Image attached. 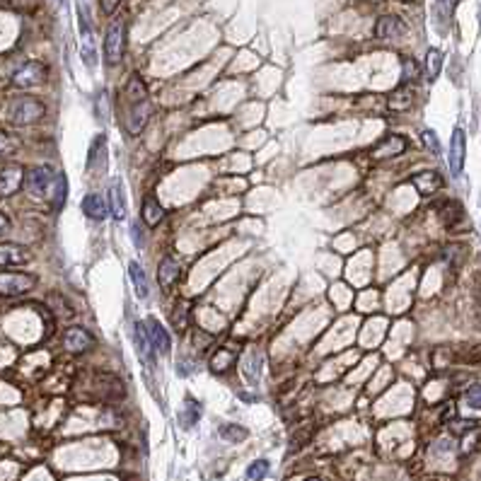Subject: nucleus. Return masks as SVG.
<instances>
[{
	"label": "nucleus",
	"mask_w": 481,
	"mask_h": 481,
	"mask_svg": "<svg viewBox=\"0 0 481 481\" xmlns=\"http://www.w3.org/2000/svg\"><path fill=\"white\" fill-rule=\"evenodd\" d=\"M44 114H47L44 102H39L34 97H20L10 104V121L15 126H29V123L41 121Z\"/></svg>",
	"instance_id": "f257e3e1"
},
{
	"label": "nucleus",
	"mask_w": 481,
	"mask_h": 481,
	"mask_svg": "<svg viewBox=\"0 0 481 481\" xmlns=\"http://www.w3.org/2000/svg\"><path fill=\"white\" fill-rule=\"evenodd\" d=\"M123 22H114L112 27L107 29V36H104V61L109 66H119L123 61Z\"/></svg>",
	"instance_id": "f03ea898"
},
{
	"label": "nucleus",
	"mask_w": 481,
	"mask_h": 481,
	"mask_svg": "<svg viewBox=\"0 0 481 481\" xmlns=\"http://www.w3.org/2000/svg\"><path fill=\"white\" fill-rule=\"evenodd\" d=\"M47 77H49V71H47L44 63L29 61V63H25L20 71H15V75H12V85L22 87V90H29V87L44 85Z\"/></svg>",
	"instance_id": "7ed1b4c3"
},
{
	"label": "nucleus",
	"mask_w": 481,
	"mask_h": 481,
	"mask_svg": "<svg viewBox=\"0 0 481 481\" xmlns=\"http://www.w3.org/2000/svg\"><path fill=\"white\" fill-rule=\"evenodd\" d=\"M36 278L32 273H12L5 271L0 273V295L12 297V295H25L34 288Z\"/></svg>",
	"instance_id": "20e7f679"
},
{
	"label": "nucleus",
	"mask_w": 481,
	"mask_h": 481,
	"mask_svg": "<svg viewBox=\"0 0 481 481\" xmlns=\"http://www.w3.org/2000/svg\"><path fill=\"white\" fill-rule=\"evenodd\" d=\"M51 184H53V167L51 164H41V167H34L29 174H27V189H29V194H34V196H44Z\"/></svg>",
	"instance_id": "39448f33"
},
{
	"label": "nucleus",
	"mask_w": 481,
	"mask_h": 481,
	"mask_svg": "<svg viewBox=\"0 0 481 481\" xmlns=\"http://www.w3.org/2000/svg\"><path fill=\"white\" fill-rule=\"evenodd\" d=\"M465 155H467V136L462 128H455L450 138V153H447V162H450V172L460 174L465 167Z\"/></svg>",
	"instance_id": "423d86ee"
},
{
	"label": "nucleus",
	"mask_w": 481,
	"mask_h": 481,
	"mask_svg": "<svg viewBox=\"0 0 481 481\" xmlns=\"http://www.w3.org/2000/svg\"><path fill=\"white\" fill-rule=\"evenodd\" d=\"M150 114H153V107H150L148 99H140V102H134L131 109H128V119H126V128L131 136H138L143 131V126L148 123Z\"/></svg>",
	"instance_id": "0eeeda50"
},
{
	"label": "nucleus",
	"mask_w": 481,
	"mask_h": 481,
	"mask_svg": "<svg viewBox=\"0 0 481 481\" xmlns=\"http://www.w3.org/2000/svg\"><path fill=\"white\" fill-rule=\"evenodd\" d=\"M25 182V167L22 164H8L0 169V196H12Z\"/></svg>",
	"instance_id": "6e6552de"
},
{
	"label": "nucleus",
	"mask_w": 481,
	"mask_h": 481,
	"mask_svg": "<svg viewBox=\"0 0 481 481\" xmlns=\"http://www.w3.org/2000/svg\"><path fill=\"white\" fill-rule=\"evenodd\" d=\"M32 259V251L22 245H0V269H15L25 267Z\"/></svg>",
	"instance_id": "1a4fd4ad"
},
{
	"label": "nucleus",
	"mask_w": 481,
	"mask_h": 481,
	"mask_svg": "<svg viewBox=\"0 0 481 481\" xmlns=\"http://www.w3.org/2000/svg\"><path fill=\"white\" fill-rule=\"evenodd\" d=\"M411 184L416 186V191H419L421 196H433L435 191L443 189V177L435 172V169H423V172L411 177Z\"/></svg>",
	"instance_id": "9d476101"
},
{
	"label": "nucleus",
	"mask_w": 481,
	"mask_h": 481,
	"mask_svg": "<svg viewBox=\"0 0 481 481\" xmlns=\"http://www.w3.org/2000/svg\"><path fill=\"white\" fill-rule=\"evenodd\" d=\"M406 32V25L395 15H384L375 22V36L378 39H397Z\"/></svg>",
	"instance_id": "9b49d317"
},
{
	"label": "nucleus",
	"mask_w": 481,
	"mask_h": 481,
	"mask_svg": "<svg viewBox=\"0 0 481 481\" xmlns=\"http://www.w3.org/2000/svg\"><path fill=\"white\" fill-rule=\"evenodd\" d=\"M63 346H66V351H71V354H85L87 348L92 346V336H90L85 329L71 327L66 332V336H63Z\"/></svg>",
	"instance_id": "f8f14e48"
},
{
	"label": "nucleus",
	"mask_w": 481,
	"mask_h": 481,
	"mask_svg": "<svg viewBox=\"0 0 481 481\" xmlns=\"http://www.w3.org/2000/svg\"><path fill=\"white\" fill-rule=\"evenodd\" d=\"M404 150H406V138H402V136H387L382 143H378V148H373V158L375 160L397 158Z\"/></svg>",
	"instance_id": "ddd939ff"
},
{
	"label": "nucleus",
	"mask_w": 481,
	"mask_h": 481,
	"mask_svg": "<svg viewBox=\"0 0 481 481\" xmlns=\"http://www.w3.org/2000/svg\"><path fill=\"white\" fill-rule=\"evenodd\" d=\"M136 351H138L140 360L143 363H155V346L150 341V334H148V327L145 324H136Z\"/></svg>",
	"instance_id": "4468645a"
},
{
	"label": "nucleus",
	"mask_w": 481,
	"mask_h": 481,
	"mask_svg": "<svg viewBox=\"0 0 481 481\" xmlns=\"http://www.w3.org/2000/svg\"><path fill=\"white\" fill-rule=\"evenodd\" d=\"M261 368H264V351H261V348H249V354L242 360V375H245L249 382H256Z\"/></svg>",
	"instance_id": "2eb2a0df"
},
{
	"label": "nucleus",
	"mask_w": 481,
	"mask_h": 481,
	"mask_svg": "<svg viewBox=\"0 0 481 481\" xmlns=\"http://www.w3.org/2000/svg\"><path fill=\"white\" fill-rule=\"evenodd\" d=\"M411 104H414V90L406 85L392 90L387 97V107L392 109V112H406V109H411Z\"/></svg>",
	"instance_id": "dca6fc26"
},
{
	"label": "nucleus",
	"mask_w": 481,
	"mask_h": 481,
	"mask_svg": "<svg viewBox=\"0 0 481 481\" xmlns=\"http://www.w3.org/2000/svg\"><path fill=\"white\" fill-rule=\"evenodd\" d=\"M82 213H85L90 221H104V218H107V204H104L102 196L87 194L85 199H82Z\"/></svg>",
	"instance_id": "f3484780"
},
{
	"label": "nucleus",
	"mask_w": 481,
	"mask_h": 481,
	"mask_svg": "<svg viewBox=\"0 0 481 481\" xmlns=\"http://www.w3.org/2000/svg\"><path fill=\"white\" fill-rule=\"evenodd\" d=\"M162 218H164V208L160 206V201L153 194H148L143 201V223L148 227H155L162 223Z\"/></svg>",
	"instance_id": "a211bd4d"
},
{
	"label": "nucleus",
	"mask_w": 481,
	"mask_h": 481,
	"mask_svg": "<svg viewBox=\"0 0 481 481\" xmlns=\"http://www.w3.org/2000/svg\"><path fill=\"white\" fill-rule=\"evenodd\" d=\"M128 276H131V281H134L136 295H138L140 300H148V297H150L148 276H145V271H143V269H140L138 261H131V264H128Z\"/></svg>",
	"instance_id": "6ab92c4d"
},
{
	"label": "nucleus",
	"mask_w": 481,
	"mask_h": 481,
	"mask_svg": "<svg viewBox=\"0 0 481 481\" xmlns=\"http://www.w3.org/2000/svg\"><path fill=\"white\" fill-rule=\"evenodd\" d=\"M177 276H180V264H177L172 256H164L158 267V283L167 291V288L177 281Z\"/></svg>",
	"instance_id": "aec40b11"
},
{
	"label": "nucleus",
	"mask_w": 481,
	"mask_h": 481,
	"mask_svg": "<svg viewBox=\"0 0 481 481\" xmlns=\"http://www.w3.org/2000/svg\"><path fill=\"white\" fill-rule=\"evenodd\" d=\"M148 334H150L153 346L158 348L160 354H169V346H172V343H169V334L158 319H148Z\"/></svg>",
	"instance_id": "412c9836"
},
{
	"label": "nucleus",
	"mask_w": 481,
	"mask_h": 481,
	"mask_svg": "<svg viewBox=\"0 0 481 481\" xmlns=\"http://www.w3.org/2000/svg\"><path fill=\"white\" fill-rule=\"evenodd\" d=\"M109 210H112L114 221H123V218H126L123 191H121V182H119V180H114L112 186H109Z\"/></svg>",
	"instance_id": "4be33fe9"
},
{
	"label": "nucleus",
	"mask_w": 481,
	"mask_h": 481,
	"mask_svg": "<svg viewBox=\"0 0 481 481\" xmlns=\"http://www.w3.org/2000/svg\"><path fill=\"white\" fill-rule=\"evenodd\" d=\"M232 365H235V354H232L230 348H221L218 354L210 358V370L218 375L227 373V370H232Z\"/></svg>",
	"instance_id": "5701e85b"
},
{
	"label": "nucleus",
	"mask_w": 481,
	"mask_h": 481,
	"mask_svg": "<svg viewBox=\"0 0 481 481\" xmlns=\"http://www.w3.org/2000/svg\"><path fill=\"white\" fill-rule=\"evenodd\" d=\"M438 215H441V221L450 227V225H457V221L465 218V208H462V204H457V201H447V204H443V208L438 210Z\"/></svg>",
	"instance_id": "b1692460"
},
{
	"label": "nucleus",
	"mask_w": 481,
	"mask_h": 481,
	"mask_svg": "<svg viewBox=\"0 0 481 481\" xmlns=\"http://www.w3.org/2000/svg\"><path fill=\"white\" fill-rule=\"evenodd\" d=\"M441 71H443V51L441 49H428V53H426V77L433 82L435 77L441 75Z\"/></svg>",
	"instance_id": "393cba45"
},
{
	"label": "nucleus",
	"mask_w": 481,
	"mask_h": 481,
	"mask_svg": "<svg viewBox=\"0 0 481 481\" xmlns=\"http://www.w3.org/2000/svg\"><path fill=\"white\" fill-rule=\"evenodd\" d=\"M104 158H107V138L99 134L90 148V155H87V167H97L99 162H104Z\"/></svg>",
	"instance_id": "a878e982"
},
{
	"label": "nucleus",
	"mask_w": 481,
	"mask_h": 481,
	"mask_svg": "<svg viewBox=\"0 0 481 481\" xmlns=\"http://www.w3.org/2000/svg\"><path fill=\"white\" fill-rule=\"evenodd\" d=\"M51 206L56 210H61L63 208V204H66V191H68V186H66V177L63 174H58L56 177V182L51 184Z\"/></svg>",
	"instance_id": "bb28decb"
},
{
	"label": "nucleus",
	"mask_w": 481,
	"mask_h": 481,
	"mask_svg": "<svg viewBox=\"0 0 481 481\" xmlns=\"http://www.w3.org/2000/svg\"><path fill=\"white\" fill-rule=\"evenodd\" d=\"M82 61H85V66H90V68L97 66V53H95L92 32H87V34H82Z\"/></svg>",
	"instance_id": "cd10ccee"
},
{
	"label": "nucleus",
	"mask_w": 481,
	"mask_h": 481,
	"mask_svg": "<svg viewBox=\"0 0 481 481\" xmlns=\"http://www.w3.org/2000/svg\"><path fill=\"white\" fill-rule=\"evenodd\" d=\"M189 312H191L189 302H180L177 310L172 312V322H174V327L180 329V332H184V329L189 327Z\"/></svg>",
	"instance_id": "c85d7f7f"
},
{
	"label": "nucleus",
	"mask_w": 481,
	"mask_h": 481,
	"mask_svg": "<svg viewBox=\"0 0 481 481\" xmlns=\"http://www.w3.org/2000/svg\"><path fill=\"white\" fill-rule=\"evenodd\" d=\"M126 95H131V102H140V99H148V90H145V85L140 82L138 75L131 77V82H128V87H126Z\"/></svg>",
	"instance_id": "c756f323"
},
{
	"label": "nucleus",
	"mask_w": 481,
	"mask_h": 481,
	"mask_svg": "<svg viewBox=\"0 0 481 481\" xmlns=\"http://www.w3.org/2000/svg\"><path fill=\"white\" fill-rule=\"evenodd\" d=\"M221 435L225 438V441H230V443H242L247 438V430L242 428V426L225 423V426H221Z\"/></svg>",
	"instance_id": "7c9ffc66"
},
{
	"label": "nucleus",
	"mask_w": 481,
	"mask_h": 481,
	"mask_svg": "<svg viewBox=\"0 0 481 481\" xmlns=\"http://www.w3.org/2000/svg\"><path fill=\"white\" fill-rule=\"evenodd\" d=\"M17 148H20V140H17V136L0 131V158H5V155L15 153Z\"/></svg>",
	"instance_id": "2f4dec72"
},
{
	"label": "nucleus",
	"mask_w": 481,
	"mask_h": 481,
	"mask_svg": "<svg viewBox=\"0 0 481 481\" xmlns=\"http://www.w3.org/2000/svg\"><path fill=\"white\" fill-rule=\"evenodd\" d=\"M53 310H56V314L58 317H63V319H71L73 317V308L68 305L66 300H63L61 295H51V302H49Z\"/></svg>",
	"instance_id": "473e14b6"
},
{
	"label": "nucleus",
	"mask_w": 481,
	"mask_h": 481,
	"mask_svg": "<svg viewBox=\"0 0 481 481\" xmlns=\"http://www.w3.org/2000/svg\"><path fill=\"white\" fill-rule=\"evenodd\" d=\"M450 12H452V3H450V0H435V17H438L443 25H447V20H450Z\"/></svg>",
	"instance_id": "72a5a7b5"
},
{
	"label": "nucleus",
	"mask_w": 481,
	"mask_h": 481,
	"mask_svg": "<svg viewBox=\"0 0 481 481\" xmlns=\"http://www.w3.org/2000/svg\"><path fill=\"white\" fill-rule=\"evenodd\" d=\"M421 140L426 143V148L430 150V153H441V140H438V136H435V131H430V128H426L423 134H421Z\"/></svg>",
	"instance_id": "f704fd0d"
},
{
	"label": "nucleus",
	"mask_w": 481,
	"mask_h": 481,
	"mask_svg": "<svg viewBox=\"0 0 481 481\" xmlns=\"http://www.w3.org/2000/svg\"><path fill=\"white\" fill-rule=\"evenodd\" d=\"M267 471H269V462L267 460H256L254 465L247 469V476H249L251 481H256V479H261V476H267Z\"/></svg>",
	"instance_id": "c9c22d12"
},
{
	"label": "nucleus",
	"mask_w": 481,
	"mask_h": 481,
	"mask_svg": "<svg viewBox=\"0 0 481 481\" xmlns=\"http://www.w3.org/2000/svg\"><path fill=\"white\" fill-rule=\"evenodd\" d=\"M465 399L471 409H481V384H471V387L467 389Z\"/></svg>",
	"instance_id": "e433bc0d"
},
{
	"label": "nucleus",
	"mask_w": 481,
	"mask_h": 481,
	"mask_svg": "<svg viewBox=\"0 0 481 481\" xmlns=\"http://www.w3.org/2000/svg\"><path fill=\"white\" fill-rule=\"evenodd\" d=\"M199 414H201V409H199V404L196 402H186V411H184V426L189 428V426H194L196 421H199Z\"/></svg>",
	"instance_id": "4c0bfd02"
},
{
	"label": "nucleus",
	"mask_w": 481,
	"mask_h": 481,
	"mask_svg": "<svg viewBox=\"0 0 481 481\" xmlns=\"http://www.w3.org/2000/svg\"><path fill=\"white\" fill-rule=\"evenodd\" d=\"M107 99H109L107 92H99V95H97V109H95V114H97L99 121H107V116H109V112H107Z\"/></svg>",
	"instance_id": "58836bf2"
},
{
	"label": "nucleus",
	"mask_w": 481,
	"mask_h": 481,
	"mask_svg": "<svg viewBox=\"0 0 481 481\" xmlns=\"http://www.w3.org/2000/svg\"><path fill=\"white\" fill-rule=\"evenodd\" d=\"M474 426H479L476 421H452L450 428L455 430V433H467V430H471Z\"/></svg>",
	"instance_id": "ea45409f"
},
{
	"label": "nucleus",
	"mask_w": 481,
	"mask_h": 481,
	"mask_svg": "<svg viewBox=\"0 0 481 481\" xmlns=\"http://www.w3.org/2000/svg\"><path fill=\"white\" fill-rule=\"evenodd\" d=\"M416 77V63L411 61V58H404V75H402V80L409 82Z\"/></svg>",
	"instance_id": "a19ab883"
},
{
	"label": "nucleus",
	"mask_w": 481,
	"mask_h": 481,
	"mask_svg": "<svg viewBox=\"0 0 481 481\" xmlns=\"http://www.w3.org/2000/svg\"><path fill=\"white\" fill-rule=\"evenodd\" d=\"M119 3H121V0H99V5H102L104 15H112V12L119 8Z\"/></svg>",
	"instance_id": "79ce46f5"
},
{
	"label": "nucleus",
	"mask_w": 481,
	"mask_h": 481,
	"mask_svg": "<svg viewBox=\"0 0 481 481\" xmlns=\"http://www.w3.org/2000/svg\"><path fill=\"white\" fill-rule=\"evenodd\" d=\"M131 237H134L136 247H143V230H140L138 223H134V225H131Z\"/></svg>",
	"instance_id": "37998d69"
},
{
	"label": "nucleus",
	"mask_w": 481,
	"mask_h": 481,
	"mask_svg": "<svg viewBox=\"0 0 481 481\" xmlns=\"http://www.w3.org/2000/svg\"><path fill=\"white\" fill-rule=\"evenodd\" d=\"M10 230V218L5 213H0V235H5Z\"/></svg>",
	"instance_id": "c03bdc74"
},
{
	"label": "nucleus",
	"mask_w": 481,
	"mask_h": 481,
	"mask_svg": "<svg viewBox=\"0 0 481 481\" xmlns=\"http://www.w3.org/2000/svg\"><path fill=\"white\" fill-rule=\"evenodd\" d=\"M305 481H322V479H317V476H312V479H305Z\"/></svg>",
	"instance_id": "a18cd8bd"
}]
</instances>
